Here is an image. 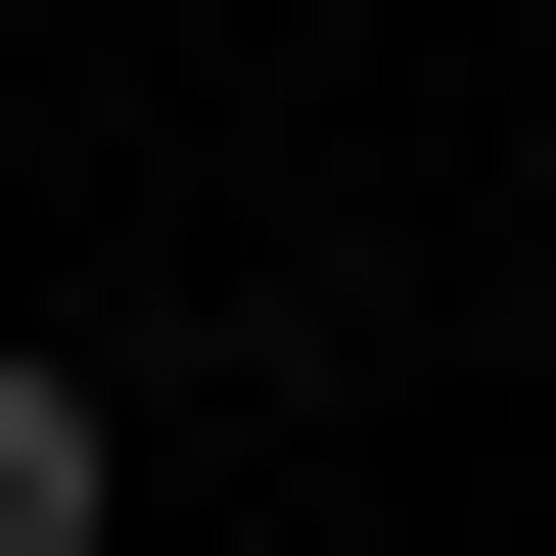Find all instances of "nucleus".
Here are the masks:
<instances>
[{"label": "nucleus", "instance_id": "1", "mask_svg": "<svg viewBox=\"0 0 556 556\" xmlns=\"http://www.w3.org/2000/svg\"><path fill=\"white\" fill-rule=\"evenodd\" d=\"M0 556H93V371H0Z\"/></svg>", "mask_w": 556, "mask_h": 556}]
</instances>
